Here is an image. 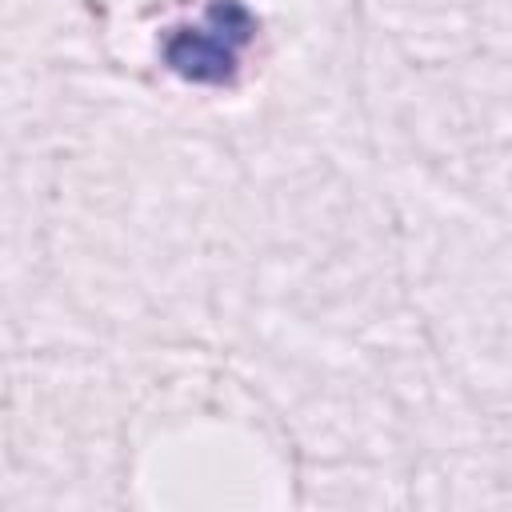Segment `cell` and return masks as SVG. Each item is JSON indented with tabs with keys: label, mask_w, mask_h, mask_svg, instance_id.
<instances>
[{
	"label": "cell",
	"mask_w": 512,
	"mask_h": 512,
	"mask_svg": "<svg viewBox=\"0 0 512 512\" xmlns=\"http://www.w3.org/2000/svg\"><path fill=\"white\" fill-rule=\"evenodd\" d=\"M256 16L244 0H212L196 24H180L164 40V60L192 84H224L236 76L244 48L252 44Z\"/></svg>",
	"instance_id": "cell-1"
}]
</instances>
